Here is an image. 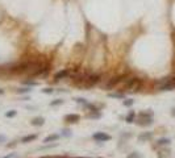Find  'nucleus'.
I'll return each mask as SVG.
<instances>
[{
  "instance_id": "1",
  "label": "nucleus",
  "mask_w": 175,
  "mask_h": 158,
  "mask_svg": "<svg viewBox=\"0 0 175 158\" xmlns=\"http://www.w3.org/2000/svg\"><path fill=\"white\" fill-rule=\"evenodd\" d=\"M142 87V81L140 78H136V77H130L128 79H125L124 82V86L121 91L124 92H129V94H134V92H138Z\"/></svg>"
},
{
  "instance_id": "2",
  "label": "nucleus",
  "mask_w": 175,
  "mask_h": 158,
  "mask_svg": "<svg viewBox=\"0 0 175 158\" xmlns=\"http://www.w3.org/2000/svg\"><path fill=\"white\" fill-rule=\"evenodd\" d=\"M136 124L140 126H149L153 124L154 119H153V112L152 109H147L146 112H140L138 113V117L136 119Z\"/></svg>"
},
{
  "instance_id": "3",
  "label": "nucleus",
  "mask_w": 175,
  "mask_h": 158,
  "mask_svg": "<svg viewBox=\"0 0 175 158\" xmlns=\"http://www.w3.org/2000/svg\"><path fill=\"white\" fill-rule=\"evenodd\" d=\"M175 88V78H165L161 82H158L159 91H171Z\"/></svg>"
},
{
  "instance_id": "4",
  "label": "nucleus",
  "mask_w": 175,
  "mask_h": 158,
  "mask_svg": "<svg viewBox=\"0 0 175 158\" xmlns=\"http://www.w3.org/2000/svg\"><path fill=\"white\" fill-rule=\"evenodd\" d=\"M125 78H126V75H117V77L111 78V79H109V81L105 83L104 88H105V90H112L113 87H116L119 83H120V82H123Z\"/></svg>"
},
{
  "instance_id": "5",
  "label": "nucleus",
  "mask_w": 175,
  "mask_h": 158,
  "mask_svg": "<svg viewBox=\"0 0 175 158\" xmlns=\"http://www.w3.org/2000/svg\"><path fill=\"white\" fill-rule=\"evenodd\" d=\"M92 138H94L95 141H98V142H107V141H111L112 137L104 132H96L92 135Z\"/></svg>"
},
{
  "instance_id": "6",
  "label": "nucleus",
  "mask_w": 175,
  "mask_h": 158,
  "mask_svg": "<svg viewBox=\"0 0 175 158\" xmlns=\"http://www.w3.org/2000/svg\"><path fill=\"white\" fill-rule=\"evenodd\" d=\"M70 75V70L65 69V70H61V71L55 72L54 74V79L55 81H61V79H65V78H67Z\"/></svg>"
},
{
  "instance_id": "7",
  "label": "nucleus",
  "mask_w": 175,
  "mask_h": 158,
  "mask_svg": "<svg viewBox=\"0 0 175 158\" xmlns=\"http://www.w3.org/2000/svg\"><path fill=\"white\" fill-rule=\"evenodd\" d=\"M65 120L69 121V123H78V121L81 120V116L78 115V113H69V115L65 116Z\"/></svg>"
},
{
  "instance_id": "8",
  "label": "nucleus",
  "mask_w": 175,
  "mask_h": 158,
  "mask_svg": "<svg viewBox=\"0 0 175 158\" xmlns=\"http://www.w3.org/2000/svg\"><path fill=\"white\" fill-rule=\"evenodd\" d=\"M152 137H153L152 132H144L138 136V141H140V142H145V141H149Z\"/></svg>"
},
{
  "instance_id": "9",
  "label": "nucleus",
  "mask_w": 175,
  "mask_h": 158,
  "mask_svg": "<svg viewBox=\"0 0 175 158\" xmlns=\"http://www.w3.org/2000/svg\"><path fill=\"white\" fill-rule=\"evenodd\" d=\"M59 137L61 136L59 135H49L48 136V137H45L43 138V142H45V144H50V142H54V141H58L59 140Z\"/></svg>"
},
{
  "instance_id": "10",
  "label": "nucleus",
  "mask_w": 175,
  "mask_h": 158,
  "mask_svg": "<svg viewBox=\"0 0 175 158\" xmlns=\"http://www.w3.org/2000/svg\"><path fill=\"white\" fill-rule=\"evenodd\" d=\"M43 123H45V119H43V117H34L33 120L30 121V124L33 126H42Z\"/></svg>"
},
{
  "instance_id": "11",
  "label": "nucleus",
  "mask_w": 175,
  "mask_h": 158,
  "mask_svg": "<svg viewBox=\"0 0 175 158\" xmlns=\"http://www.w3.org/2000/svg\"><path fill=\"white\" fill-rule=\"evenodd\" d=\"M108 96L112 99H125V92H109Z\"/></svg>"
},
{
  "instance_id": "12",
  "label": "nucleus",
  "mask_w": 175,
  "mask_h": 158,
  "mask_svg": "<svg viewBox=\"0 0 175 158\" xmlns=\"http://www.w3.org/2000/svg\"><path fill=\"white\" fill-rule=\"evenodd\" d=\"M36 138H37V135H28V136H25V137L21 138V142H23V144H28V142L34 141Z\"/></svg>"
},
{
  "instance_id": "13",
  "label": "nucleus",
  "mask_w": 175,
  "mask_h": 158,
  "mask_svg": "<svg viewBox=\"0 0 175 158\" xmlns=\"http://www.w3.org/2000/svg\"><path fill=\"white\" fill-rule=\"evenodd\" d=\"M134 120H136V112H134V111H130V112L126 115L125 121L130 124V123H134Z\"/></svg>"
},
{
  "instance_id": "14",
  "label": "nucleus",
  "mask_w": 175,
  "mask_h": 158,
  "mask_svg": "<svg viewBox=\"0 0 175 158\" xmlns=\"http://www.w3.org/2000/svg\"><path fill=\"white\" fill-rule=\"evenodd\" d=\"M30 91H32V87H29V86H26V87H21V88L16 90V92H17V94H20V95H23V94H28V92H30Z\"/></svg>"
},
{
  "instance_id": "15",
  "label": "nucleus",
  "mask_w": 175,
  "mask_h": 158,
  "mask_svg": "<svg viewBox=\"0 0 175 158\" xmlns=\"http://www.w3.org/2000/svg\"><path fill=\"white\" fill-rule=\"evenodd\" d=\"M171 141H170V138H161V140L157 141V145H159V146H165V145H169Z\"/></svg>"
},
{
  "instance_id": "16",
  "label": "nucleus",
  "mask_w": 175,
  "mask_h": 158,
  "mask_svg": "<svg viewBox=\"0 0 175 158\" xmlns=\"http://www.w3.org/2000/svg\"><path fill=\"white\" fill-rule=\"evenodd\" d=\"M65 103V100L63 99H55V100L50 101V107H57V106H61V104Z\"/></svg>"
},
{
  "instance_id": "17",
  "label": "nucleus",
  "mask_w": 175,
  "mask_h": 158,
  "mask_svg": "<svg viewBox=\"0 0 175 158\" xmlns=\"http://www.w3.org/2000/svg\"><path fill=\"white\" fill-rule=\"evenodd\" d=\"M88 117L90 119H100L101 115H100V112H99V111H91V113L88 115Z\"/></svg>"
},
{
  "instance_id": "18",
  "label": "nucleus",
  "mask_w": 175,
  "mask_h": 158,
  "mask_svg": "<svg viewBox=\"0 0 175 158\" xmlns=\"http://www.w3.org/2000/svg\"><path fill=\"white\" fill-rule=\"evenodd\" d=\"M75 101L79 103V104H82V106H84V107H87L90 104L88 101H87V99H84V98H75Z\"/></svg>"
},
{
  "instance_id": "19",
  "label": "nucleus",
  "mask_w": 175,
  "mask_h": 158,
  "mask_svg": "<svg viewBox=\"0 0 175 158\" xmlns=\"http://www.w3.org/2000/svg\"><path fill=\"white\" fill-rule=\"evenodd\" d=\"M133 103H134L133 99H125V100H123V106L124 107H132Z\"/></svg>"
},
{
  "instance_id": "20",
  "label": "nucleus",
  "mask_w": 175,
  "mask_h": 158,
  "mask_svg": "<svg viewBox=\"0 0 175 158\" xmlns=\"http://www.w3.org/2000/svg\"><path fill=\"white\" fill-rule=\"evenodd\" d=\"M17 115V111H14V109H11V111H8V112H6V117H14V116Z\"/></svg>"
},
{
  "instance_id": "21",
  "label": "nucleus",
  "mask_w": 175,
  "mask_h": 158,
  "mask_svg": "<svg viewBox=\"0 0 175 158\" xmlns=\"http://www.w3.org/2000/svg\"><path fill=\"white\" fill-rule=\"evenodd\" d=\"M41 91H42L43 94H46V95H52L53 92H54V90H53V88H50V87H46V88L41 90Z\"/></svg>"
},
{
  "instance_id": "22",
  "label": "nucleus",
  "mask_w": 175,
  "mask_h": 158,
  "mask_svg": "<svg viewBox=\"0 0 175 158\" xmlns=\"http://www.w3.org/2000/svg\"><path fill=\"white\" fill-rule=\"evenodd\" d=\"M25 84H26V86H29V87H36V86H38V82H34V81H26Z\"/></svg>"
},
{
  "instance_id": "23",
  "label": "nucleus",
  "mask_w": 175,
  "mask_h": 158,
  "mask_svg": "<svg viewBox=\"0 0 175 158\" xmlns=\"http://www.w3.org/2000/svg\"><path fill=\"white\" fill-rule=\"evenodd\" d=\"M126 158H141V154L138 152H134V153H132V154H129Z\"/></svg>"
},
{
  "instance_id": "24",
  "label": "nucleus",
  "mask_w": 175,
  "mask_h": 158,
  "mask_svg": "<svg viewBox=\"0 0 175 158\" xmlns=\"http://www.w3.org/2000/svg\"><path fill=\"white\" fill-rule=\"evenodd\" d=\"M62 136H65V137H70V136H71V132H70L69 129H63L62 130Z\"/></svg>"
},
{
  "instance_id": "25",
  "label": "nucleus",
  "mask_w": 175,
  "mask_h": 158,
  "mask_svg": "<svg viewBox=\"0 0 175 158\" xmlns=\"http://www.w3.org/2000/svg\"><path fill=\"white\" fill-rule=\"evenodd\" d=\"M4 141H6V137H4V136H1V135H0V142H4Z\"/></svg>"
},
{
  "instance_id": "26",
  "label": "nucleus",
  "mask_w": 175,
  "mask_h": 158,
  "mask_svg": "<svg viewBox=\"0 0 175 158\" xmlns=\"http://www.w3.org/2000/svg\"><path fill=\"white\" fill-rule=\"evenodd\" d=\"M42 158H65V157H42Z\"/></svg>"
},
{
  "instance_id": "27",
  "label": "nucleus",
  "mask_w": 175,
  "mask_h": 158,
  "mask_svg": "<svg viewBox=\"0 0 175 158\" xmlns=\"http://www.w3.org/2000/svg\"><path fill=\"white\" fill-rule=\"evenodd\" d=\"M171 115H172V116H175V108H174V109H172V112H171Z\"/></svg>"
},
{
  "instance_id": "28",
  "label": "nucleus",
  "mask_w": 175,
  "mask_h": 158,
  "mask_svg": "<svg viewBox=\"0 0 175 158\" xmlns=\"http://www.w3.org/2000/svg\"><path fill=\"white\" fill-rule=\"evenodd\" d=\"M4 94V90H1V88H0V95H3Z\"/></svg>"
},
{
  "instance_id": "29",
  "label": "nucleus",
  "mask_w": 175,
  "mask_h": 158,
  "mask_svg": "<svg viewBox=\"0 0 175 158\" xmlns=\"http://www.w3.org/2000/svg\"><path fill=\"white\" fill-rule=\"evenodd\" d=\"M78 158H88V157H78Z\"/></svg>"
}]
</instances>
